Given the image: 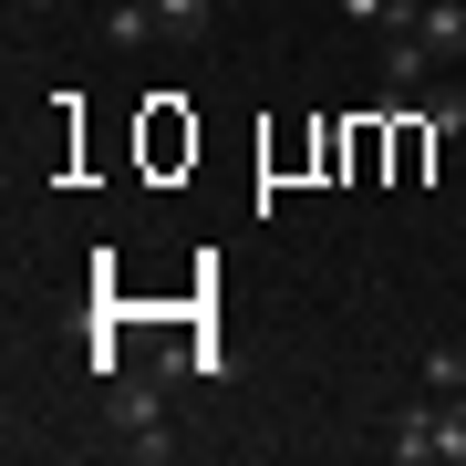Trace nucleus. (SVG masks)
<instances>
[{"mask_svg":"<svg viewBox=\"0 0 466 466\" xmlns=\"http://www.w3.org/2000/svg\"><path fill=\"white\" fill-rule=\"evenodd\" d=\"M383 456L394 466H466V394H425L383 425Z\"/></svg>","mask_w":466,"mask_h":466,"instance_id":"1","label":"nucleus"},{"mask_svg":"<svg viewBox=\"0 0 466 466\" xmlns=\"http://www.w3.org/2000/svg\"><path fill=\"white\" fill-rule=\"evenodd\" d=\"M115 446L125 456H177V435H167V383H115Z\"/></svg>","mask_w":466,"mask_h":466,"instance_id":"2","label":"nucleus"},{"mask_svg":"<svg viewBox=\"0 0 466 466\" xmlns=\"http://www.w3.org/2000/svg\"><path fill=\"white\" fill-rule=\"evenodd\" d=\"M425 73H435V52L415 32V0H394V11H383V84H394V104H415Z\"/></svg>","mask_w":466,"mask_h":466,"instance_id":"3","label":"nucleus"},{"mask_svg":"<svg viewBox=\"0 0 466 466\" xmlns=\"http://www.w3.org/2000/svg\"><path fill=\"white\" fill-rule=\"evenodd\" d=\"M415 32L435 63H466V0H415Z\"/></svg>","mask_w":466,"mask_h":466,"instance_id":"4","label":"nucleus"},{"mask_svg":"<svg viewBox=\"0 0 466 466\" xmlns=\"http://www.w3.org/2000/svg\"><path fill=\"white\" fill-rule=\"evenodd\" d=\"M167 21H156V0H104V42H125V52H146Z\"/></svg>","mask_w":466,"mask_h":466,"instance_id":"5","label":"nucleus"},{"mask_svg":"<svg viewBox=\"0 0 466 466\" xmlns=\"http://www.w3.org/2000/svg\"><path fill=\"white\" fill-rule=\"evenodd\" d=\"M156 21H167V42H208L218 32V0H156Z\"/></svg>","mask_w":466,"mask_h":466,"instance_id":"6","label":"nucleus"},{"mask_svg":"<svg viewBox=\"0 0 466 466\" xmlns=\"http://www.w3.org/2000/svg\"><path fill=\"white\" fill-rule=\"evenodd\" d=\"M415 115H425V135H456V125H466V84H425Z\"/></svg>","mask_w":466,"mask_h":466,"instance_id":"7","label":"nucleus"},{"mask_svg":"<svg viewBox=\"0 0 466 466\" xmlns=\"http://www.w3.org/2000/svg\"><path fill=\"white\" fill-rule=\"evenodd\" d=\"M425 394H466V352H425Z\"/></svg>","mask_w":466,"mask_h":466,"instance_id":"8","label":"nucleus"},{"mask_svg":"<svg viewBox=\"0 0 466 466\" xmlns=\"http://www.w3.org/2000/svg\"><path fill=\"white\" fill-rule=\"evenodd\" d=\"M342 11H352V21H383V11H394V0H342Z\"/></svg>","mask_w":466,"mask_h":466,"instance_id":"9","label":"nucleus"},{"mask_svg":"<svg viewBox=\"0 0 466 466\" xmlns=\"http://www.w3.org/2000/svg\"><path fill=\"white\" fill-rule=\"evenodd\" d=\"M11 11H32V21H52V11H63V0H11Z\"/></svg>","mask_w":466,"mask_h":466,"instance_id":"10","label":"nucleus"}]
</instances>
